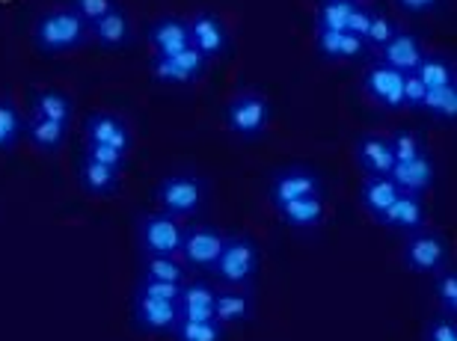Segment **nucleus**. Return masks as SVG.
<instances>
[{
    "mask_svg": "<svg viewBox=\"0 0 457 341\" xmlns=\"http://www.w3.org/2000/svg\"><path fill=\"white\" fill-rule=\"evenodd\" d=\"M21 137H24V113L15 107L12 98L4 96L0 98V154L12 152Z\"/></svg>",
    "mask_w": 457,
    "mask_h": 341,
    "instance_id": "obj_32",
    "label": "nucleus"
},
{
    "mask_svg": "<svg viewBox=\"0 0 457 341\" xmlns=\"http://www.w3.org/2000/svg\"><path fill=\"white\" fill-rule=\"evenodd\" d=\"M434 300L440 303V312L445 315H457V270L452 267L434 273Z\"/></svg>",
    "mask_w": 457,
    "mask_h": 341,
    "instance_id": "obj_35",
    "label": "nucleus"
},
{
    "mask_svg": "<svg viewBox=\"0 0 457 341\" xmlns=\"http://www.w3.org/2000/svg\"><path fill=\"white\" fill-rule=\"evenodd\" d=\"M172 341H226V327L217 318L208 320H185L179 318L170 329Z\"/></svg>",
    "mask_w": 457,
    "mask_h": 341,
    "instance_id": "obj_30",
    "label": "nucleus"
},
{
    "mask_svg": "<svg viewBox=\"0 0 457 341\" xmlns=\"http://www.w3.org/2000/svg\"><path fill=\"white\" fill-rule=\"evenodd\" d=\"M422 57H425L422 39H419L416 33H410V30H398L380 48V62H386L389 69L401 71V75H413Z\"/></svg>",
    "mask_w": 457,
    "mask_h": 341,
    "instance_id": "obj_20",
    "label": "nucleus"
},
{
    "mask_svg": "<svg viewBox=\"0 0 457 341\" xmlns=\"http://www.w3.org/2000/svg\"><path fill=\"white\" fill-rule=\"evenodd\" d=\"M273 119V104L264 92H237L223 107V125L237 140H259Z\"/></svg>",
    "mask_w": 457,
    "mask_h": 341,
    "instance_id": "obj_4",
    "label": "nucleus"
},
{
    "mask_svg": "<svg viewBox=\"0 0 457 341\" xmlns=\"http://www.w3.org/2000/svg\"><path fill=\"white\" fill-rule=\"evenodd\" d=\"M80 158L104 163V167L119 170V172H125V163H128V154L111 149V146H98V143H84V154H80Z\"/></svg>",
    "mask_w": 457,
    "mask_h": 341,
    "instance_id": "obj_38",
    "label": "nucleus"
},
{
    "mask_svg": "<svg viewBox=\"0 0 457 341\" xmlns=\"http://www.w3.org/2000/svg\"><path fill=\"white\" fill-rule=\"evenodd\" d=\"M386 137H389L392 154H395V163L419 158L422 152H428L425 149V137H422V131H416V128H398V131H392Z\"/></svg>",
    "mask_w": 457,
    "mask_h": 341,
    "instance_id": "obj_34",
    "label": "nucleus"
},
{
    "mask_svg": "<svg viewBox=\"0 0 457 341\" xmlns=\"http://www.w3.org/2000/svg\"><path fill=\"white\" fill-rule=\"evenodd\" d=\"M353 161L362 170V175H389L395 167V154H392L389 137L365 131L353 140Z\"/></svg>",
    "mask_w": 457,
    "mask_h": 341,
    "instance_id": "obj_14",
    "label": "nucleus"
},
{
    "mask_svg": "<svg viewBox=\"0 0 457 341\" xmlns=\"http://www.w3.org/2000/svg\"><path fill=\"white\" fill-rule=\"evenodd\" d=\"M255 309V297L250 288H217V300H214V318L220 320L223 327H241L253 318Z\"/></svg>",
    "mask_w": 457,
    "mask_h": 341,
    "instance_id": "obj_22",
    "label": "nucleus"
},
{
    "mask_svg": "<svg viewBox=\"0 0 457 341\" xmlns=\"http://www.w3.org/2000/svg\"><path fill=\"white\" fill-rule=\"evenodd\" d=\"M413 75L422 80L425 89H436V87H449V84H457V69H454V60L449 54L436 51V54H425L422 60H419V66Z\"/></svg>",
    "mask_w": 457,
    "mask_h": 341,
    "instance_id": "obj_28",
    "label": "nucleus"
},
{
    "mask_svg": "<svg viewBox=\"0 0 457 341\" xmlns=\"http://www.w3.org/2000/svg\"><path fill=\"white\" fill-rule=\"evenodd\" d=\"M422 341H457V320H454V315H445V312L434 315L425 324Z\"/></svg>",
    "mask_w": 457,
    "mask_h": 341,
    "instance_id": "obj_39",
    "label": "nucleus"
},
{
    "mask_svg": "<svg viewBox=\"0 0 457 341\" xmlns=\"http://www.w3.org/2000/svg\"><path fill=\"white\" fill-rule=\"evenodd\" d=\"M369 21H371V6L365 4H353L351 15H347V33L360 36V39H365V33H369Z\"/></svg>",
    "mask_w": 457,
    "mask_h": 341,
    "instance_id": "obj_42",
    "label": "nucleus"
},
{
    "mask_svg": "<svg viewBox=\"0 0 457 341\" xmlns=\"http://www.w3.org/2000/svg\"><path fill=\"white\" fill-rule=\"evenodd\" d=\"M181 220L163 214V211H145L137 223V246H140V255H179L181 246Z\"/></svg>",
    "mask_w": 457,
    "mask_h": 341,
    "instance_id": "obj_7",
    "label": "nucleus"
},
{
    "mask_svg": "<svg viewBox=\"0 0 457 341\" xmlns=\"http://www.w3.org/2000/svg\"><path fill=\"white\" fill-rule=\"evenodd\" d=\"M214 300H217V285L205 279H187L181 285V294L176 300L179 318L185 320H208L214 318Z\"/></svg>",
    "mask_w": 457,
    "mask_h": 341,
    "instance_id": "obj_21",
    "label": "nucleus"
},
{
    "mask_svg": "<svg viewBox=\"0 0 457 341\" xmlns=\"http://www.w3.org/2000/svg\"><path fill=\"white\" fill-rule=\"evenodd\" d=\"M145 42L154 54H179L190 48L187 18L179 15H161L145 27Z\"/></svg>",
    "mask_w": 457,
    "mask_h": 341,
    "instance_id": "obj_18",
    "label": "nucleus"
},
{
    "mask_svg": "<svg viewBox=\"0 0 457 341\" xmlns=\"http://www.w3.org/2000/svg\"><path fill=\"white\" fill-rule=\"evenodd\" d=\"M398 187L389 175H365L360 184V205L369 217L380 220V214L386 211L392 202L398 199Z\"/></svg>",
    "mask_w": 457,
    "mask_h": 341,
    "instance_id": "obj_26",
    "label": "nucleus"
},
{
    "mask_svg": "<svg viewBox=\"0 0 457 341\" xmlns=\"http://www.w3.org/2000/svg\"><path fill=\"white\" fill-rule=\"evenodd\" d=\"M116 6V0H69V9L75 12L87 27L96 24L98 18H104Z\"/></svg>",
    "mask_w": 457,
    "mask_h": 341,
    "instance_id": "obj_37",
    "label": "nucleus"
},
{
    "mask_svg": "<svg viewBox=\"0 0 457 341\" xmlns=\"http://www.w3.org/2000/svg\"><path fill=\"white\" fill-rule=\"evenodd\" d=\"M78 184H80V190L89 193V196L107 199V196H116L119 193L122 172L104 167V163L89 161V158H80L78 161Z\"/></svg>",
    "mask_w": 457,
    "mask_h": 341,
    "instance_id": "obj_23",
    "label": "nucleus"
},
{
    "mask_svg": "<svg viewBox=\"0 0 457 341\" xmlns=\"http://www.w3.org/2000/svg\"><path fill=\"white\" fill-rule=\"evenodd\" d=\"M315 51L327 62H360L371 48L347 30H315Z\"/></svg>",
    "mask_w": 457,
    "mask_h": 341,
    "instance_id": "obj_15",
    "label": "nucleus"
},
{
    "mask_svg": "<svg viewBox=\"0 0 457 341\" xmlns=\"http://www.w3.org/2000/svg\"><path fill=\"white\" fill-rule=\"evenodd\" d=\"M279 220L291 229H318L327 220V202L324 193L321 196H306L297 202H288V205L277 208Z\"/></svg>",
    "mask_w": 457,
    "mask_h": 341,
    "instance_id": "obj_27",
    "label": "nucleus"
},
{
    "mask_svg": "<svg viewBox=\"0 0 457 341\" xmlns=\"http://www.w3.org/2000/svg\"><path fill=\"white\" fill-rule=\"evenodd\" d=\"M30 113L51 119V122H60V125H71V119H75V101H71L69 92L54 89V87L33 89L30 92Z\"/></svg>",
    "mask_w": 457,
    "mask_h": 341,
    "instance_id": "obj_24",
    "label": "nucleus"
},
{
    "mask_svg": "<svg viewBox=\"0 0 457 341\" xmlns=\"http://www.w3.org/2000/svg\"><path fill=\"white\" fill-rule=\"evenodd\" d=\"M362 92L383 110H404V75L380 60L362 71Z\"/></svg>",
    "mask_w": 457,
    "mask_h": 341,
    "instance_id": "obj_11",
    "label": "nucleus"
},
{
    "mask_svg": "<svg viewBox=\"0 0 457 341\" xmlns=\"http://www.w3.org/2000/svg\"><path fill=\"white\" fill-rule=\"evenodd\" d=\"M401 258H404V267L410 273L434 276L452 264V244L443 232L425 226L407 235L404 246H401Z\"/></svg>",
    "mask_w": 457,
    "mask_h": 341,
    "instance_id": "obj_5",
    "label": "nucleus"
},
{
    "mask_svg": "<svg viewBox=\"0 0 457 341\" xmlns=\"http://www.w3.org/2000/svg\"><path fill=\"white\" fill-rule=\"evenodd\" d=\"M401 27L395 24V18L383 9H371V21H369V33H365V45L369 48H383L392 36H395Z\"/></svg>",
    "mask_w": 457,
    "mask_h": 341,
    "instance_id": "obj_36",
    "label": "nucleus"
},
{
    "mask_svg": "<svg viewBox=\"0 0 457 341\" xmlns=\"http://www.w3.org/2000/svg\"><path fill=\"white\" fill-rule=\"evenodd\" d=\"M179 320V306L172 300H158L149 294L134 291L131 297V324L145 336H161L170 333Z\"/></svg>",
    "mask_w": 457,
    "mask_h": 341,
    "instance_id": "obj_12",
    "label": "nucleus"
},
{
    "mask_svg": "<svg viewBox=\"0 0 457 341\" xmlns=\"http://www.w3.org/2000/svg\"><path fill=\"white\" fill-rule=\"evenodd\" d=\"M187 33H190V48L199 51L203 57L212 62V60H220L232 48V36H228V27L226 21L212 9H199L187 18Z\"/></svg>",
    "mask_w": 457,
    "mask_h": 341,
    "instance_id": "obj_10",
    "label": "nucleus"
},
{
    "mask_svg": "<svg viewBox=\"0 0 457 341\" xmlns=\"http://www.w3.org/2000/svg\"><path fill=\"white\" fill-rule=\"evenodd\" d=\"M422 113L434 116L436 122L454 125V119H457V84L428 89L425 101H422Z\"/></svg>",
    "mask_w": 457,
    "mask_h": 341,
    "instance_id": "obj_31",
    "label": "nucleus"
},
{
    "mask_svg": "<svg viewBox=\"0 0 457 341\" xmlns=\"http://www.w3.org/2000/svg\"><path fill=\"white\" fill-rule=\"evenodd\" d=\"M389 179L395 181V187L401 193H410V196H425L428 190L434 187L436 181V163L428 152H422L419 158H410V161H398L392 167Z\"/></svg>",
    "mask_w": 457,
    "mask_h": 341,
    "instance_id": "obj_16",
    "label": "nucleus"
},
{
    "mask_svg": "<svg viewBox=\"0 0 457 341\" xmlns=\"http://www.w3.org/2000/svg\"><path fill=\"white\" fill-rule=\"evenodd\" d=\"M324 193V179L315 167H303V163H295V167L279 170L270 179L268 187V199L273 208H282L288 202L306 199V196H321Z\"/></svg>",
    "mask_w": 457,
    "mask_h": 341,
    "instance_id": "obj_9",
    "label": "nucleus"
},
{
    "mask_svg": "<svg viewBox=\"0 0 457 341\" xmlns=\"http://www.w3.org/2000/svg\"><path fill=\"white\" fill-rule=\"evenodd\" d=\"M24 137L30 140V146L36 152H45V154H57L62 146L69 140V125H60V122H51V119H42V116H27L24 119Z\"/></svg>",
    "mask_w": 457,
    "mask_h": 341,
    "instance_id": "obj_25",
    "label": "nucleus"
},
{
    "mask_svg": "<svg viewBox=\"0 0 457 341\" xmlns=\"http://www.w3.org/2000/svg\"><path fill=\"white\" fill-rule=\"evenodd\" d=\"M226 235L214 223H190L181 229V246H179V262L187 270L212 273L217 264V255L223 250Z\"/></svg>",
    "mask_w": 457,
    "mask_h": 341,
    "instance_id": "obj_6",
    "label": "nucleus"
},
{
    "mask_svg": "<svg viewBox=\"0 0 457 341\" xmlns=\"http://www.w3.org/2000/svg\"><path fill=\"white\" fill-rule=\"evenodd\" d=\"M353 0H318L315 30H345Z\"/></svg>",
    "mask_w": 457,
    "mask_h": 341,
    "instance_id": "obj_33",
    "label": "nucleus"
},
{
    "mask_svg": "<svg viewBox=\"0 0 457 341\" xmlns=\"http://www.w3.org/2000/svg\"><path fill=\"white\" fill-rule=\"evenodd\" d=\"M208 60L199 51L187 48L179 54H152L149 75L167 87H194L205 78Z\"/></svg>",
    "mask_w": 457,
    "mask_h": 341,
    "instance_id": "obj_8",
    "label": "nucleus"
},
{
    "mask_svg": "<svg viewBox=\"0 0 457 341\" xmlns=\"http://www.w3.org/2000/svg\"><path fill=\"white\" fill-rule=\"evenodd\" d=\"M140 276L143 279H154V282L185 285L187 282V267L179 262V255H149V258H143Z\"/></svg>",
    "mask_w": 457,
    "mask_h": 341,
    "instance_id": "obj_29",
    "label": "nucleus"
},
{
    "mask_svg": "<svg viewBox=\"0 0 457 341\" xmlns=\"http://www.w3.org/2000/svg\"><path fill=\"white\" fill-rule=\"evenodd\" d=\"M392 4L407 15H434V12H443L449 0H392Z\"/></svg>",
    "mask_w": 457,
    "mask_h": 341,
    "instance_id": "obj_41",
    "label": "nucleus"
},
{
    "mask_svg": "<svg viewBox=\"0 0 457 341\" xmlns=\"http://www.w3.org/2000/svg\"><path fill=\"white\" fill-rule=\"evenodd\" d=\"M425 87L422 80H419L416 75H404V107L407 110H422V101H425Z\"/></svg>",
    "mask_w": 457,
    "mask_h": 341,
    "instance_id": "obj_43",
    "label": "nucleus"
},
{
    "mask_svg": "<svg viewBox=\"0 0 457 341\" xmlns=\"http://www.w3.org/2000/svg\"><path fill=\"white\" fill-rule=\"evenodd\" d=\"M353 4H369V0H353Z\"/></svg>",
    "mask_w": 457,
    "mask_h": 341,
    "instance_id": "obj_44",
    "label": "nucleus"
},
{
    "mask_svg": "<svg viewBox=\"0 0 457 341\" xmlns=\"http://www.w3.org/2000/svg\"><path fill=\"white\" fill-rule=\"evenodd\" d=\"M134 291H140V294H149V297H158V300H172L176 303L179 300V294H181V285H172V282H154V279H137V288Z\"/></svg>",
    "mask_w": 457,
    "mask_h": 341,
    "instance_id": "obj_40",
    "label": "nucleus"
},
{
    "mask_svg": "<svg viewBox=\"0 0 457 341\" xmlns=\"http://www.w3.org/2000/svg\"><path fill=\"white\" fill-rule=\"evenodd\" d=\"M152 199L163 214L185 220L205 208L208 184L199 179L196 172H170L167 179H161L158 187L152 190Z\"/></svg>",
    "mask_w": 457,
    "mask_h": 341,
    "instance_id": "obj_3",
    "label": "nucleus"
},
{
    "mask_svg": "<svg viewBox=\"0 0 457 341\" xmlns=\"http://www.w3.org/2000/svg\"><path fill=\"white\" fill-rule=\"evenodd\" d=\"M259 267H262L259 241L246 232H235V235H226L223 250L217 255V264L212 273L226 288H250V285L259 279Z\"/></svg>",
    "mask_w": 457,
    "mask_h": 341,
    "instance_id": "obj_2",
    "label": "nucleus"
},
{
    "mask_svg": "<svg viewBox=\"0 0 457 341\" xmlns=\"http://www.w3.org/2000/svg\"><path fill=\"white\" fill-rule=\"evenodd\" d=\"M380 226L392 229V232H419L428 223V208H425V196H410V193H398V199L383 211Z\"/></svg>",
    "mask_w": 457,
    "mask_h": 341,
    "instance_id": "obj_19",
    "label": "nucleus"
},
{
    "mask_svg": "<svg viewBox=\"0 0 457 341\" xmlns=\"http://www.w3.org/2000/svg\"><path fill=\"white\" fill-rule=\"evenodd\" d=\"M89 42V27L71 12L69 6L48 9L36 18L33 24V45L45 57H60V54H71L84 48Z\"/></svg>",
    "mask_w": 457,
    "mask_h": 341,
    "instance_id": "obj_1",
    "label": "nucleus"
},
{
    "mask_svg": "<svg viewBox=\"0 0 457 341\" xmlns=\"http://www.w3.org/2000/svg\"><path fill=\"white\" fill-rule=\"evenodd\" d=\"M89 36H93V42L104 51L128 48L134 39V24H131L128 9L116 4L104 18H98L96 24H89Z\"/></svg>",
    "mask_w": 457,
    "mask_h": 341,
    "instance_id": "obj_17",
    "label": "nucleus"
},
{
    "mask_svg": "<svg viewBox=\"0 0 457 341\" xmlns=\"http://www.w3.org/2000/svg\"><path fill=\"white\" fill-rule=\"evenodd\" d=\"M84 143H98V146H111V149L131 154L134 149V131L122 116L107 113V110H96L87 116L84 122Z\"/></svg>",
    "mask_w": 457,
    "mask_h": 341,
    "instance_id": "obj_13",
    "label": "nucleus"
}]
</instances>
